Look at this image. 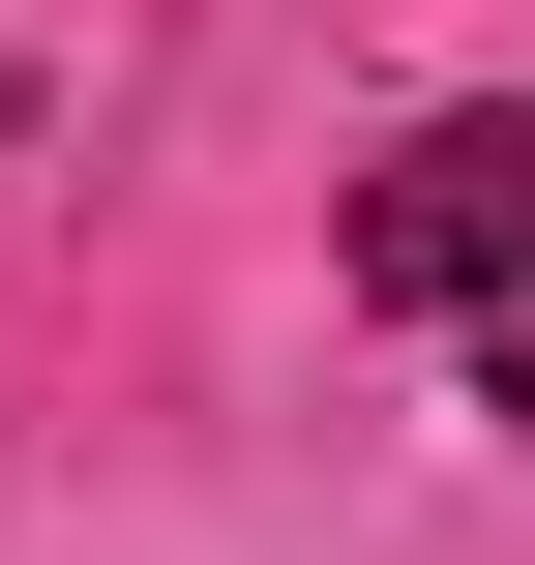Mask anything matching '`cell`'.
<instances>
[{
    "mask_svg": "<svg viewBox=\"0 0 535 565\" xmlns=\"http://www.w3.org/2000/svg\"><path fill=\"white\" fill-rule=\"evenodd\" d=\"M357 298H387V328H506L535 298V119H417V149L357 179Z\"/></svg>",
    "mask_w": 535,
    "mask_h": 565,
    "instance_id": "1",
    "label": "cell"
},
{
    "mask_svg": "<svg viewBox=\"0 0 535 565\" xmlns=\"http://www.w3.org/2000/svg\"><path fill=\"white\" fill-rule=\"evenodd\" d=\"M447 358H477V417H535V298H506V328H447Z\"/></svg>",
    "mask_w": 535,
    "mask_h": 565,
    "instance_id": "2",
    "label": "cell"
},
{
    "mask_svg": "<svg viewBox=\"0 0 535 565\" xmlns=\"http://www.w3.org/2000/svg\"><path fill=\"white\" fill-rule=\"evenodd\" d=\"M0 149H30V60H0Z\"/></svg>",
    "mask_w": 535,
    "mask_h": 565,
    "instance_id": "3",
    "label": "cell"
}]
</instances>
